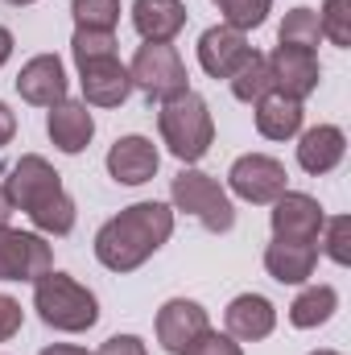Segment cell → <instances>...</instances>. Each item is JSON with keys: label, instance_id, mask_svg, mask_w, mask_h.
Listing matches in <instances>:
<instances>
[{"label": "cell", "instance_id": "1", "mask_svg": "<svg viewBox=\"0 0 351 355\" xmlns=\"http://www.w3.org/2000/svg\"><path fill=\"white\" fill-rule=\"evenodd\" d=\"M170 236H174V211L166 202H132L95 232V257L112 272H132Z\"/></svg>", "mask_w": 351, "mask_h": 355}, {"label": "cell", "instance_id": "2", "mask_svg": "<svg viewBox=\"0 0 351 355\" xmlns=\"http://www.w3.org/2000/svg\"><path fill=\"white\" fill-rule=\"evenodd\" d=\"M8 198L17 211H25L33 219L37 232L46 236H67L75 227V198L62 190V178L58 170L37 157V153H25L12 170H8V182H4Z\"/></svg>", "mask_w": 351, "mask_h": 355}, {"label": "cell", "instance_id": "3", "mask_svg": "<svg viewBox=\"0 0 351 355\" xmlns=\"http://www.w3.org/2000/svg\"><path fill=\"white\" fill-rule=\"evenodd\" d=\"M33 310L42 314L46 327L54 331H67V335H79V331H91L99 322V302L87 285H79L75 277L67 272H46L33 281Z\"/></svg>", "mask_w": 351, "mask_h": 355}, {"label": "cell", "instance_id": "4", "mask_svg": "<svg viewBox=\"0 0 351 355\" xmlns=\"http://www.w3.org/2000/svg\"><path fill=\"white\" fill-rule=\"evenodd\" d=\"M157 128H162V141L170 145L178 162H203L211 141H215V120H211V107L203 95L194 91H182L174 99L162 103L157 112Z\"/></svg>", "mask_w": 351, "mask_h": 355}, {"label": "cell", "instance_id": "5", "mask_svg": "<svg viewBox=\"0 0 351 355\" xmlns=\"http://www.w3.org/2000/svg\"><path fill=\"white\" fill-rule=\"evenodd\" d=\"M128 79L149 103L153 99L166 103V99H174L182 91H190L186 87V62H182V54L170 42H145L132 54V62H128Z\"/></svg>", "mask_w": 351, "mask_h": 355}, {"label": "cell", "instance_id": "6", "mask_svg": "<svg viewBox=\"0 0 351 355\" xmlns=\"http://www.w3.org/2000/svg\"><path fill=\"white\" fill-rule=\"evenodd\" d=\"M170 198H174L178 211L194 215L207 232H232V223H236V207H232L228 190H223L211 174L182 170V174L170 182Z\"/></svg>", "mask_w": 351, "mask_h": 355}, {"label": "cell", "instance_id": "7", "mask_svg": "<svg viewBox=\"0 0 351 355\" xmlns=\"http://www.w3.org/2000/svg\"><path fill=\"white\" fill-rule=\"evenodd\" d=\"M54 268V252L37 232L0 227V281H37Z\"/></svg>", "mask_w": 351, "mask_h": 355}, {"label": "cell", "instance_id": "8", "mask_svg": "<svg viewBox=\"0 0 351 355\" xmlns=\"http://www.w3.org/2000/svg\"><path fill=\"white\" fill-rule=\"evenodd\" d=\"M285 166L277 162V157H268V153H248V157H240L236 166H232V194H240L244 202H277L281 194H285Z\"/></svg>", "mask_w": 351, "mask_h": 355}, {"label": "cell", "instance_id": "9", "mask_svg": "<svg viewBox=\"0 0 351 355\" xmlns=\"http://www.w3.org/2000/svg\"><path fill=\"white\" fill-rule=\"evenodd\" d=\"M327 215L318 207V198L310 194H298V190H285L277 202H273V240H302V244H314L318 232H323Z\"/></svg>", "mask_w": 351, "mask_h": 355}, {"label": "cell", "instance_id": "10", "mask_svg": "<svg viewBox=\"0 0 351 355\" xmlns=\"http://www.w3.org/2000/svg\"><path fill=\"white\" fill-rule=\"evenodd\" d=\"M268 71H273V91H281L289 99H306L323 79L314 50H302V46H277L268 54Z\"/></svg>", "mask_w": 351, "mask_h": 355}, {"label": "cell", "instance_id": "11", "mask_svg": "<svg viewBox=\"0 0 351 355\" xmlns=\"http://www.w3.org/2000/svg\"><path fill=\"white\" fill-rule=\"evenodd\" d=\"M248 54H252L248 37L240 29H232V25H215V29H207L198 37V67L211 79H232L248 62Z\"/></svg>", "mask_w": 351, "mask_h": 355}, {"label": "cell", "instance_id": "12", "mask_svg": "<svg viewBox=\"0 0 351 355\" xmlns=\"http://www.w3.org/2000/svg\"><path fill=\"white\" fill-rule=\"evenodd\" d=\"M17 95L33 107H54L67 99V71L54 54H37L21 67L17 75Z\"/></svg>", "mask_w": 351, "mask_h": 355}, {"label": "cell", "instance_id": "13", "mask_svg": "<svg viewBox=\"0 0 351 355\" xmlns=\"http://www.w3.org/2000/svg\"><path fill=\"white\" fill-rule=\"evenodd\" d=\"M203 331H207V310L198 302L174 297V302H166L157 310V343L170 355H182Z\"/></svg>", "mask_w": 351, "mask_h": 355}, {"label": "cell", "instance_id": "14", "mask_svg": "<svg viewBox=\"0 0 351 355\" xmlns=\"http://www.w3.org/2000/svg\"><path fill=\"white\" fill-rule=\"evenodd\" d=\"M79 83H83V99L95 107H120L132 91L128 67H120V58H99V62H83L79 67Z\"/></svg>", "mask_w": 351, "mask_h": 355}, {"label": "cell", "instance_id": "15", "mask_svg": "<svg viewBox=\"0 0 351 355\" xmlns=\"http://www.w3.org/2000/svg\"><path fill=\"white\" fill-rule=\"evenodd\" d=\"M157 145L145 137H120L108 149V174L116 178L120 186H141L157 174Z\"/></svg>", "mask_w": 351, "mask_h": 355}, {"label": "cell", "instance_id": "16", "mask_svg": "<svg viewBox=\"0 0 351 355\" xmlns=\"http://www.w3.org/2000/svg\"><path fill=\"white\" fill-rule=\"evenodd\" d=\"M46 132H50V141H54L62 153H83V149L91 145V137H95V120H91L87 103L62 99V103L50 107V116H46Z\"/></svg>", "mask_w": 351, "mask_h": 355}, {"label": "cell", "instance_id": "17", "mask_svg": "<svg viewBox=\"0 0 351 355\" xmlns=\"http://www.w3.org/2000/svg\"><path fill=\"white\" fill-rule=\"evenodd\" d=\"M273 327H277V310H273V302L261 297V293H240V297L228 306V335L240 339V343L268 339Z\"/></svg>", "mask_w": 351, "mask_h": 355}, {"label": "cell", "instance_id": "18", "mask_svg": "<svg viewBox=\"0 0 351 355\" xmlns=\"http://www.w3.org/2000/svg\"><path fill=\"white\" fill-rule=\"evenodd\" d=\"M343 153H348V137L335 124H318V128L302 132V141H298V166L306 174H331L343 162Z\"/></svg>", "mask_w": 351, "mask_h": 355}, {"label": "cell", "instance_id": "19", "mask_svg": "<svg viewBox=\"0 0 351 355\" xmlns=\"http://www.w3.org/2000/svg\"><path fill=\"white\" fill-rule=\"evenodd\" d=\"M318 265V248L314 244H302V240H273L264 248V268L273 281L281 285H302L306 277H314Z\"/></svg>", "mask_w": 351, "mask_h": 355}, {"label": "cell", "instance_id": "20", "mask_svg": "<svg viewBox=\"0 0 351 355\" xmlns=\"http://www.w3.org/2000/svg\"><path fill=\"white\" fill-rule=\"evenodd\" d=\"M132 25L145 42H174L186 25V4L182 0H137Z\"/></svg>", "mask_w": 351, "mask_h": 355}, {"label": "cell", "instance_id": "21", "mask_svg": "<svg viewBox=\"0 0 351 355\" xmlns=\"http://www.w3.org/2000/svg\"><path fill=\"white\" fill-rule=\"evenodd\" d=\"M302 99H289V95H281V91H268L261 103H257V132H261L264 141H289V137H298V128H302Z\"/></svg>", "mask_w": 351, "mask_h": 355}, {"label": "cell", "instance_id": "22", "mask_svg": "<svg viewBox=\"0 0 351 355\" xmlns=\"http://www.w3.org/2000/svg\"><path fill=\"white\" fill-rule=\"evenodd\" d=\"M335 306H339V293H335L331 285H310V289H302V293L293 297V306H289V322H293L298 331H314V327L331 322Z\"/></svg>", "mask_w": 351, "mask_h": 355}, {"label": "cell", "instance_id": "23", "mask_svg": "<svg viewBox=\"0 0 351 355\" xmlns=\"http://www.w3.org/2000/svg\"><path fill=\"white\" fill-rule=\"evenodd\" d=\"M273 91V71H268V58L264 54H248V62L232 75V95L240 103H261L264 95Z\"/></svg>", "mask_w": 351, "mask_h": 355}, {"label": "cell", "instance_id": "24", "mask_svg": "<svg viewBox=\"0 0 351 355\" xmlns=\"http://www.w3.org/2000/svg\"><path fill=\"white\" fill-rule=\"evenodd\" d=\"M281 46H302V50H314L318 46V37H323V29H318V12L314 8H293V12H285V21H281Z\"/></svg>", "mask_w": 351, "mask_h": 355}, {"label": "cell", "instance_id": "25", "mask_svg": "<svg viewBox=\"0 0 351 355\" xmlns=\"http://www.w3.org/2000/svg\"><path fill=\"white\" fill-rule=\"evenodd\" d=\"M71 54H75V67L99 62V58H116V33L112 29H75Z\"/></svg>", "mask_w": 351, "mask_h": 355}, {"label": "cell", "instance_id": "26", "mask_svg": "<svg viewBox=\"0 0 351 355\" xmlns=\"http://www.w3.org/2000/svg\"><path fill=\"white\" fill-rule=\"evenodd\" d=\"M268 4L273 0H215V8L223 12V21L232 25V29H257L264 25V17H268Z\"/></svg>", "mask_w": 351, "mask_h": 355}, {"label": "cell", "instance_id": "27", "mask_svg": "<svg viewBox=\"0 0 351 355\" xmlns=\"http://www.w3.org/2000/svg\"><path fill=\"white\" fill-rule=\"evenodd\" d=\"M71 12H75L79 29H116L120 0H71Z\"/></svg>", "mask_w": 351, "mask_h": 355}, {"label": "cell", "instance_id": "28", "mask_svg": "<svg viewBox=\"0 0 351 355\" xmlns=\"http://www.w3.org/2000/svg\"><path fill=\"white\" fill-rule=\"evenodd\" d=\"M318 29L323 37H331L335 46H351V0H327L318 12Z\"/></svg>", "mask_w": 351, "mask_h": 355}, {"label": "cell", "instance_id": "29", "mask_svg": "<svg viewBox=\"0 0 351 355\" xmlns=\"http://www.w3.org/2000/svg\"><path fill=\"white\" fill-rule=\"evenodd\" d=\"M323 232H327V257H331L335 265H351V219L348 215L327 219Z\"/></svg>", "mask_w": 351, "mask_h": 355}, {"label": "cell", "instance_id": "30", "mask_svg": "<svg viewBox=\"0 0 351 355\" xmlns=\"http://www.w3.org/2000/svg\"><path fill=\"white\" fill-rule=\"evenodd\" d=\"M182 355H244V352H240V343H236L232 335H219V331L207 327V331H203V335H198Z\"/></svg>", "mask_w": 351, "mask_h": 355}, {"label": "cell", "instance_id": "31", "mask_svg": "<svg viewBox=\"0 0 351 355\" xmlns=\"http://www.w3.org/2000/svg\"><path fill=\"white\" fill-rule=\"evenodd\" d=\"M21 322H25L21 302H12V297H4V293H0V343H4V339H12V335L21 331Z\"/></svg>", "mask_w": 351, "mask_h": 355}, {"label": "cell", "instance_id": "32", "mask_svg": "<svg viewBox=\"0 0 351 355\" xmlns=\"http://www.w3.org/2000/svg\"><path fill=\"white\" fill-rule=\"evenodd\" d=\"M95 355H149V352H145V343L137 335H112Z\"/></svg>", "mask_w": 351, "mask_h": 355}, {"label": "cell", "instance_id": "33", "mask_svg": "<svg viewBox=\"0 0 351 355\" xmlns=\"http://www.w3.org/2000/svg\"><path fill=\"white\" fill-rule=\"evenodd\" d=\"M12 137H17V116H12L8 103H0V149H4Z\"/></svg>", "mask_w": 351, "mask_h": 355}, {"label": "cell", "instance_id": "34", "mask_svg": "<svg viewBox=\"0 0 351 355\" xmlns=\"http://www.w3.org/2000/svg\"><path fill=\"white\" fill-rule=\"evenodd\" d=\"M12 211H17V207H12V198H8V190L0 186V227H8V219H12Z\"/></svg>", "mask_w": 351, "mask_h": 355}, {"label": "cell", "instance_id": "35", "mask_svg": "<svg viewBox=\"0 0 351 355\" xmlns=\"http://www.w3.org/2000/svg\"><path fill=\"white\" fill-rule=\"evenodd\" d=\"M8 58H12V33H8V29L0 25V67H4Z\"/></svg>", "mask_w": 351, "mask_h": 355}, {"label": "cell", "instance_id": "36", "mask_svg": "<svg viewBox=\"0 0 351 355\" xmlns=\"http://www.w3.org/2000/svg\"><path fill=\"white\" fill-rule=\"evenodd\" d=\"M42 355H87L83 347H71V343H54V347H46Z\"/></svg>", "mask_w": 351, "mask_h": 355}, {"label": "cell", "instance_id": "37", "mask_svg": "<svg viewBox=\"0 0 351 355\" xmlns=\"http://www.w3.org/2000/svg\"><path fill=\"white\" fill-rule=\"evenodd\" d=\"M8 4H33V0H8Z\"/></svg>", "mask_w": 351, "mask_h": 355}, {"label": "cell", "instance_id": "38", "mask_svg": "<svg viewBox=\"0 0 351 355\" xmlns=\"http://www.w3.org/2000/svg\"><path fill=\"white\" fill-rule=\"evenodd\" d=\"M310 355H339V352H310Z\"/></svg>", "mask_w": 351, "mask_h": 355}]
</instances>
